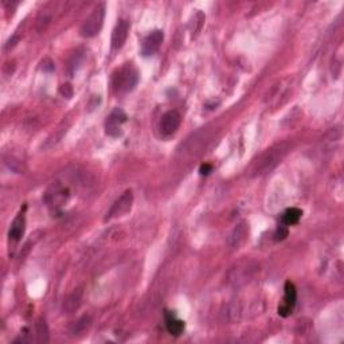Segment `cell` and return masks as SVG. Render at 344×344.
<instances>
[{"mask_svg": "<svg viewBox=\"0 0 344 344\" xmlns=\"http://www.w3.org/2000/svg\"><path fill=\"white\" fill-rule=\"evenodd\" d=\"M288 150H289L288 144L282 142V144H278V146L268 150L265 154H262L261 156H260V159L255 161L254 167H253V176L264 175L266 172L272 171V169L282 160V157L286 155Z\"/></svg>", "mask_w": 344, "mask_h": 344, "instance_id": "1", "label": "cell"}, {"mask_svg": "<svg viewBox=\"0 0 344 344\" xmlns=\"http://www.w3.org/2000/svg\"><path fill=\"white\" fill-rule=\"evenodd\" d=\"M105 18V4H98L97 7L94 8L93 12L88 16L83 24L81 26V35L83 38H93L101 31L102 24H104Z\"/></svg>", "mask_w": 344, "mask_h": 344, "instance_id": "2", "label": "cell"}, {"mask_svg": "<svg viewBox=\"0 0 344 344\" xmlns=\"http://www.w3.org/2000/svg\"><path fill=\"white\" fill-rule=\"evenodd\" d=\"M138 82V73L133 66L131 65H127L124 66L123 69H120V71L114 75V81H113V85L116 88L117 92L120 93H125V92H129L137 85Z\"/></svg>", "mask_w": 344, "mask_h": 344, "instance_id": "3", "label": "cell"}, {"mask_svg": "<svg viewBox=\"0 0 344 344\" xmlns=\"http://www.w3.org/2000/svg\"><path fill=\"white\" fill-rule=\"evenodd\" d=\"M68 199L69 191L65 190L64 186L60 182L52 183V186L47 190V192L45 195V200L47 203V206L54 207V209H58L60 206L65 205Z\"/></svg>", "mask_w": 344, "mask_h": 344, "instance_id": "4", "label": "cell"}, {"mask_svg": "<svg viewBox=\"0 0 344 344\" xmlns=\"http://www.w3.org/2000/svg\"><path fill=\"white\" fill-rule=\"evenodd\" d=\"M132 203H133V194H132V191L131 190L125 191L120 198L114 202L112 209L109 210L108 215H106V221H108V219H112V218L123 217V215H125L128 211H131Z\"/></svg>", "mask_w": 344, "mask_h": 344, "instance_id": "5", "label": "cell"}, {"mask_svg": "<svg viewBox=\"0 0 344 344\" xmlns=\"http://www.w3.org/2000/svg\"><path fill=\"white\" fill-rule=\"evenodd\" d=\"M127 121V114L121 109H114L106 119L105 123V131L109 136L121 135V125Z\"/></svg>", "mask_w": 344, "mask_h": 344, "instance_id": "6", "label": "cell"}, {"mask_svg": "<svg viewBox=\"0 0 344 344\" xmlns=\"http://www.w3.org/2000/svg\"><path fill=\"white\" fill-rule=\"evenodd\" d=\"M129 28L131 24L127 19H120L117 22L116 27L112 33V49L113 50H120L124 46V43L127 42L128 34H129Z\"/></svg>", "mask_w": 344, "mask_h": 344, "instance_id": "7", "label": "cell"}, {"mask_svg": "<svg viewBox=\"0 0 344 344\" xmlns=\"http://www.w3.org/2000/svg\"><path fill=\"white\" fill-rule=\"evenodd\" d=\"M180 121H182V117L176 110H169L161 117L160 121V131L164 136H171L174 135L178 128L180 127Z\"/></svg>", "mask_w": 344, "mask_h": 344, "instance_id": "8", "label": "cell"}, {"mask_svg": "<svg viewBox=\"0 0 344 344\" xmlns=\"http://www.w3.org/2000/svg\"><path fill=\"white\" fill-rule=\"evenodd\" d=\"M163 31L160 30H155L152 31L148 37L142 41V46H141V52L142 55L150 56L154 55L155 52L159 50L160 47L161 42H163Z\"/></svg>", "mask_w": 344, "mask_h": 344, "instance_id": "9", "label": "cell"}, {"mask_svg": "<svg viewBox=\"0 0 344 344\" xmlns=\"http://www.w3.org/2000/svg\"><path fill=\"white\" fill-rule=\"evenodd\" d=\"M24 228H26V219L23 214H19L18 217L14 219L12 226L10 228V240L14 242H19L22 240L23 234H24Z\"/></svg>", "mask_w": 344, "mask_h": 344, "instance_id": "10", "label": "cell"}, {"mask_svg": "<svg viewBox=\"0 0 344 344\" xmlns=\"http://www.w3.org/2000/svg\"><path fill=\"white\" fill-rule=\"evenodd\" d=\"M165 327H167V331L174 336H179L184 331V323L179 319H176L175 314L169 313V312H165Z\"/></svg>", "mask_w": 344, "mask_h": 344, "instance_id": "11", "label": "cell"}, {"mask_svg": "<svg viewBox=\"0 0 344 344\" xmlns=\"http://www.w3.org/2000/svg\"><path fill=\"white\" fill-rule=\"evenodd\" d=\"M246 237H247L246 223H241L238 224V226L234 228V232L232 233V236L228 238V243H230V246L232 247H238L241 243H243V241L246 240Z\"/></svg>", "mask_w": 344, "mask_h": 344, "instance_id": "12", "label": "cell"}, {"mask_svg": "<svg viewBox=\"0 0 344 344\" xmlns=\"http://www.w3.org/2000/svg\"><path fill=\"white\" fill-rule=\"evenodd\" d=\"M285 295H284V303L286 307H289L291 309H293V307L296 305V300H297V291H296V286L293 282L291 281H286L284 286Z\"/></svg>", "mask_w": 344, "mask_h": 344, "instance_id": "13", "label": "cell"}, {"mask_svg": "<svg viewBox=\"0 0 344 344\" xmlns=\"http://www.w3.org/2000/svg\"><path fill=\"white\" fill-rule=\"evenodd\" d=\"M301 215H303V211H301L300 209H296V207L288 209L284 213V215H282V224H285V226H292V224H296L300 221Z\"/></svg>", "mask_w": 344, "mask_h": 344, "instance_id": "14", "label": "cell"}, {"mask_svg": "<svg viewBox=\"0 0 344 344\" xmlns=\"http://www.w3.org/2000/svg\"><path fill=\"white\" fill-rule=\"evenodd\" d=\"M81 299H82V292L81 291H75L73 295L69 297L66 301H65L64 309L66 310V313H71V312H74L77 308L79 307V304H81Z\"/></svg>", "mask_w": 344, "mask_h": 344, "instance_id": "15", "label": "cell"}, {"mask_svg": "<svg viewBox=\"0 0 344 344\" xmlns=\"http://www.w3.org/2000/svg\"><path fill=\"white\" fill-rule=\"evenodd\" d=\"M38 332V341H49V333H47V327H46L45 322H41L37 327Z\"/></svg>", "mask_w": 344, "mask_h": 344, "instance_id": "16", "label": "cell"}, {"mask_svg": "<svg viewBox=\"0 0 344 344\" xmlns=\"http://www.w3.org/2000/svg\"><path fill=\"white\" fill-rule=\"evenodd\" d=\"M288 237V228L285 224H281L280 227L277 228L276 233H274V240L276 241H282Z\"/></svg>", "mask_w": 344, "mask_h": 344, "instance_id": "17", "label": "cell"}, {"mask_svg": "<svg viewBox=\"0 0 344 344\" xmlns=\"http://www.w3.org/2000/svg\"><path fill=\"white\" fill-rule=\"evenodd\" d=\"M88 326H89V318H86V316H83V318L79 319L78 323L75 324L74 332H79V331H83V329H85Z\"/></svg>", "mask_w": 344, "mask_h": 344, "instance_id": "18", "label": "cell"}, {"mask_svg": "<svg viewBox=\"0 0 344 344\" xmlns=\"http://www.w3.org/2000/svg\"><path fill=\"white\" fill-rule=\"evenodd\" d=\"M61 93L64 94L66 98H70L71 96H73V89H71V86L69 85V83H65V85H62V88H61Z\"/></svg>", "mask_w": 344, "mask_h": 344, "instance_id": "19", "label": "cell"}, {"mask_svg": "<svg viewBox=\"0 0 344 344\" xmlns=\"http://www.w3.org/2000/svg\"><path fill=\"white\" fill-rule=\"evenodd\" d=\"M211 171H213V165L209 164V163H205V164L200 165V169H199V172H200L202 175H209Z\"/></svg>", "mask_w": 344, "mask_h": 344, "instance_id": "20", "label": "cell"}]
</instances>
